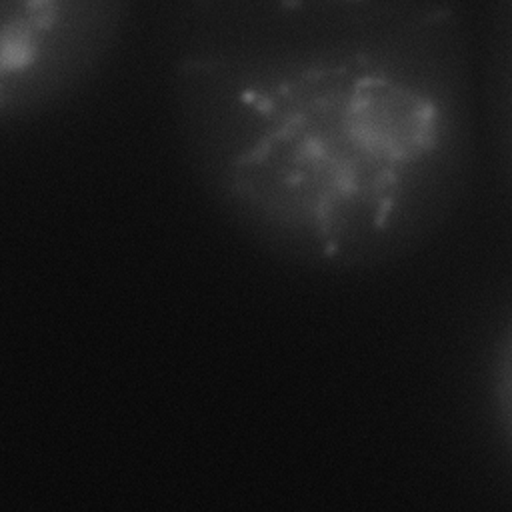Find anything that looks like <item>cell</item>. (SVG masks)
<instances>
[{
	"label": "cell",
	"instance_id": "obj_2",
	"mask_svg": "<svg viewBox=\"0 0 512 512\" xmlns=\"http://www.w3.org/2000/svg\"><path fill=\"white\" fill-rule=\"evenodd\" d=\"M128 0H0V122L74 96L116 46Z\"/></svg>",
	"mask_w": 512,
	"mask_h": 512
},
{
	"label": "cell",
	"instance_id": "obj_3",
	"mask_svg": "<svg viewBox=\"0 0 512 512\" xmlns=\"http://www.w3.org/2000/svg\"><path fill=\"white\" fill-rule=\"evenodd\" d=\"M200 36L190 46L296 44L368 36L428 18L440 0H190Z\"/></svg>",
	"mask_w": 512,
	"mask_h": 512
},
{
	"label": "cell",
	"instance_id": "obj_1",
	"mask_svg": "<svg viewBox=\"0 0 512 512\" xmlns=\"http://www.w3.org/2000/svg\"><path fill=\"white\" fill-rule=\"evenodd\" d=\"M172 82L206 188L288 262L396 260L452 198L462 96L450 14L356 38L192 46Z\"/></svg>",
	"mask_w": 512,
	"mask_h": 512
},
{
	"label": "cell",
	"instance_id": "obj_4",
	"mask_svg": "<svg viewBox=\"0 0 512 512\" xmlns=\"http://www.w3.org/2000/svg\"><path fill=\"white\" fill-rule=\"evenodd\" d=\"M488 396L496 426L512 452V316L506 320L492 348Z\"/></svg>",
	"mask_w": 512,
	"mask_h": 512
},
{
	"label": "cell",
	"instance_id": "obj_5",
	"mask_svg": "<svg viewBox=\"0 0 512 512\" xmlns=\"http://www.w3.org/2000/svg\"><path fill=\"white\" fill-rule=\"evenodd\" d=\"M498 84H500V116L504 142L512 160V0H504V16L500 28V46H498Z\"/></svg>",
	"mask_w": 512,
	"mask_h": 512
}]
</instances>
